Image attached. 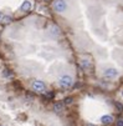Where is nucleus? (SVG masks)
<instances>
[{
  "mask_svg": "<svg viewBox=\"0 0 123 126\" xmlns=\"http://www.w3.org/2000/svg\"><path fill=\"white\" fill-rule=\"evenodd\" d=\"M80 65H81V67L85 69V70L91 67V63H90V60H87V59H82V60L80 61Z\"/></svg>",
  "mask_w": 123,
  "mask_h": 126,
  "instance_id": "6e6552de",
  "label": "nucleus"
},
{
  "mask_svg": "<svg viewBox=\"0 0 123 126\" xmlns=\"http://www.w3.org/2000/svg\"><path fill=\"white\" fill-rule=\"evenodd\" d=\"M57 84L60 85V87L67 89V87H71V86H72V84H74V79L70 76V75H62V76L59 78Z\"/></svg>",
  "mask_w": 123,
  "mask_h": 126,
  "instance_id": "f03ea898",
  "label": "nucleus"
},
{
  "mask_svg": "<svg viewBox=\"0 0 123 126\" xmlns=\"http://www.w3.org/2000/svg\"><path fill=\"white\" fill-rule=\"evenodd\" d=\"M62 110H63V104H62V102H55V104H54V111H55V112L59 114V112H61Z\"/></svg>",
  "mask_w": 123,
  "mask_h": 126,
  "instance_id": "1a4fd4ad",
  "label": "nucleus"
},
{
  "mask_svg": "<svg viewBox=\"0 0 123 126\" xmlns=\"http://www.w3.org/2000/svg\"><path fill=\"white\" fill-rule=\"evenodd\" d=\"M71 101H72V99H71V97H67L65 102H66V104H71Z\"/></svg>",
  "mask_w": 123,
  "mask_h": 126,
  "instance_id": "9b49d317",
  "label": "nucleus"
},
{
  "mask_svg": "<svg viewBox=\"0 0 123 126\" xmlns=\"http://www.w3.org/2000/svg\"><path fill=\"white\" fill-rule=\"evenodd\" d=\"M118 76V71L116 69H107L103 71V78L104 79H113Z\"/></svg>",
  "mask_w": 123,
  "mask_h": 126,
  "instance_id": "20e7f679",
  "label": "nucleus"
},
{
  "mask_svg": "<svg viewBox=\"0 0 123 126\" xmlns=\"http://www.w3.org/2000/svg\"><path fill=\"white\" fill-rule=\"evenodd\" d=\"M112 121H113V117L111 115H103L101 117V122L103 125H110V124H112Z\"/></svg>",
  "mask_w": 123,
  "mask_h": 126,
  "instance_id": "0eeeda50",
  "label": "nucleus"
},
{
  "mask_svg": "<svg viewBox=\"0 0 123 126\" xmlns=\"http://www.w3.org/2000/svg\"><path fill=\"white\" fill-rule=\"evenodd\" d=\"M31 8H32V4H31L30 0H24V1L21 3V5H20V8H19V10L21 13H29L31 10Z\"/></svg>",
  "mask_w": 123,
  "mask_h": 126,
  "instance_id": "39448f33",
  "label": "nucleus"
},
{
  "mask_svg": "<svg viewBox=\"0 0 123 126\" xmlns=\"http://www.w3.org/2000/svg\"><path fill=\"white\" fill-rule=\"evenodd\" d=\"M117 126H123V119H119L117 121Z\"/></svg>",
  "mask_w": 123,
  "mask_h": 126,
  "instance_id": "9d476101",
  "label": "nucleus"
},
{
  "mask_svg": "<svg viewBox=\"0 0 123 126\" xmlns=\"http://www.w3.org/2000/svg\"><path fill=\"white\" fill-rule=\"evenodd\" d=\"M30 90L34 93H46L47 91V86H46V82L44 80H34L31 84H30Z\"/></svg>",
  "mask_w": 123,
  "mask_h": 126,
  "instance_id": "f257e3e1",
  "label": "nucleus"
},
{
  "mask_svg": "<svg viewBox=\"0 0 123 126\" xmlns=\"http://www.w3.org/2000/svg\"><path fill=\"white\" fill-rule=\"evenodd\" d=\"M67 9L66 0H55L54 1V10L56 13H63Z\"/></svg>",
  "mask_w": 123,
  "mask_h": 126,
  "instance_id": "7ed1b4c3",
  "label": "nucleus"
},
{
  "mask_svg": "<svg viewBox=\"0 0 123 126\" xmlns=\"http://www.w3.org/2000/svg\"><path fill=\"white\" fill-rule=\"evenodd\" d=\"M87 126H96L95 124H87Z\"/></svg>",
  "mask_w": 123,
  "mask_h": 126,
  "instance_id": "f8f14e48",
  "label": "nucleus"
},
{
  "mask_svg": "<svg viewBox=\"0 0 123 126\" xmlns=\"http://www.w3.org/2000/svg\"><path fill=\"white\" fill-rule=\"evenodd\" d=\"M49 32L52 35V36H59L61 31H60L59 26H56V25H50V28H49Z\"/></svg>",
  "mask_w": 123,
  "mask_h": 126,
  "instance_id": "423d86ee",
  "label": "nucleus"
}]
</instances>
